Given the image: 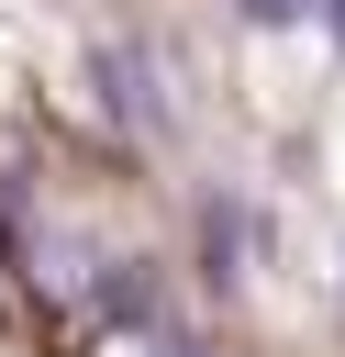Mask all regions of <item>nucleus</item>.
Wrapping results in <instances>:
<instances>
[{
	"label": "nucleus",
	"mask_w": 345,
	"mask_h": 357,
	"mask_svg": "<svg viewBox=\"0 0 345 357\" xmlns=\"http://www.w3.org/2000/svg\"><path fill=\"white\" fill-rule=\"evenodd\" d=\"M245 234H256L245 201H234V190H200V279H211V290L245 279Z\"/></svg>",
	"instance_id": "nucleus-1"
},
{
	"label": "nucleus",
	"mask_w": 345,
	"mask_h": 357,
	"mask_svg": "<svg viewBox=\"0 0 345 357\" xmlns=\"http://www.w3.org/2000/svg\"><path fill=\"white\" fill-rule=\"evenodd\" d=\"M156 357H200V335H178V324H156Z\"/></svg>",
	"instance_id": "nucleus-5"
},
{
	"label": "nucleus",
	"mask_w": 345,
	"mask_h": 357,
	"mask_svg": "<svg viewBox=\"0 0 345 357\" xmlns=\"http://www.w3.org/2000/svg\"><path fill=\"white\" fill-rule=\"evenodd\" d=\"M89 312H100V324H134V335H156V257H111V268L89 279Z\"/></svg>",
	"instance_id": "nucleus-2"
},
{
	"label": "nucleus",
	"mask_w": 345,
	"mask_h": 357,
	"mask_svg": "<svg viewBox=\"0 0 345 357\" xmlns=\"http://www.w3.org/2000/svg\"><path fill=\"white\" fill-rule=\"evenodd\" d=\"M89 78H100V100H111V123H134V134H156V78H145V56H134V45H100V56H89Z\"/></svg>",
	"instance_id": "nucleus-3"
},
{
	"label": "nucleus",
	"mask_w": 345,
	"mask_h": 357,
	"mask_svg": "<svg viewBox=\"0 0 345 357\" xmlns=\"http://www.w3.org/2000/svg\"><path fill=\"white\" fill-rule=\"evenodd\" d=\"M323 22H334V45H345V0H323Z\"/></svg>",
	"instance_id": "nucleus-6"
},
{
	"label": "nucleus",
	"mask_w": 345,
	"mask_h": 357,
	"mask_svg": "<svg viewBox=\"0 0 345 357\" xmlns=\"http://www.w3.org/2000/svg\"><path fill=\"white\" fill-rule=\"evenodd\" d=\"M323 0H234V22H256V33H278V22H312Z\"/></svg>",
	"instance_id": "nucleus-4"
}]
</instances>
